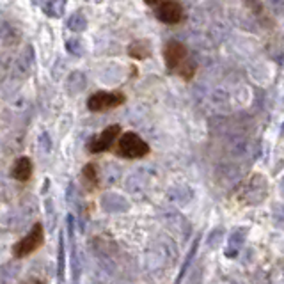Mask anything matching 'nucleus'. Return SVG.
<instances>
[{
	"mask_svg": "<svg viewBox=\"0 0 284 284\" xmlns=\"http://www.w3.org/2000/svg\"><path fill=\"white\" fill-rule=\"evenodd\" d=\"M128 53L135 59H146L151 55V47L148 41H135L128 47Z\"/></svg>",
	"mask_w": 284,
	"mask_h": 284,
	"instance_id": "obj_19",
	"label": "nucleus"
},
{
	"mask_svg": "<svg viewBox=\"0 0 284 284\" xmlns=\"http://www.w3.org/2000/svg\"><path fill=\"white\" fill-rule=\"evenodd\" d=\"M43 242H45V233H43V226L37 222L34 224L32 231L13 247V254H15V258H25V256H29V254H32L41 247Z\"/></svg>",
	"mask_w": 284,
	"mask_h": 284,
	"instance_id": "obj_3",
	"label": "nucleus"
},
{
	"mask_svg": "<svg viewBox=\"0 0 284 284\" xmlns=\"http://www.w3.org/2000/svg\"><path fill=\"white\" fill-rule=\"evenodd\" d=\"M156 18L164 21V23L174 25V23H178L183 18V9H181V5L178 2L167 0V2L158 4V7H156Z\"/></svg>",
	"mask_w": 284,
	"mask_h": 284,
	"instance_id": "obj_7",
	"label": "nucleus"
},
{
	"mask_svg": "<svg viewBox=\"0 0 284 284\" xmlns=\"http://www.w3.org/2000/svg\"><path fill=\"white\" fill-rule=\"evenodd\" d=\"M64 256H66V252H64V238H59V281H64Z\"/></svg>",
	"mask_w": 284,
	"mask_h": 284,
	"instance_id": "obj_24",
	"label": "nucleus"
},
{
	"mask_svg": "<svg viewBox=\"0 0 284 284\" xmlns=\"http://www.w3.org/2000/svg\"><path fill=\"white\" fill-rule=\"evenodd\" d=\"M32 174V162L27 158V156H21L18 158L13 167V178L18 181H27Z\"/></svg>",
	"mask_w": 284,
	"mask_h": 284,
	"instance_id": "obj_13",
	"label": "nucleus"
},
{
	"mask_svg": "<svg viewBox=\"0 0 284 284\" xmlns=\"http://www.w3.org/2000/svg\"><path fill=\"white\" fill-rule=\"evenodd\" d=\"M208 98H210V103L213 107H227L229 101H231V93L226 87H217L210 93Z\"/></svg>",
	"mask_w": 284,
	"mask_h": 284,
	"instance_id": "obj_16",
	"label": "nucleus"
},
{
	"mask_svg": "<svg viewBox=\"0 0 284 284\" xmlns=\"http://www.w3.org/2000/svg\"><path fill=\"white\" fill-rule=\"evenodd\" d=\"M119 135V126L117 124H112L109 128H105L100 135H96L91 142H89V151L91 153H101V151H107L110 146L114 144V140L117 139Z\"/></svg>",
	"mask_w": 284,
	"mask_h": 284,
	"instance_id": "obj_6",
	"label": "nucleus"
},
{
	"mask_svg": "<svg viewBox=\"0 0 284 284\" xmlns=\"http://www.w3.org/2000/svg\"><path fill=\"white\" fill-rule=\"evenodd\" d=\"M192 190L188 188V186H176V188H170L169 190V199L174 204H180V206H183V204H186V202H190L192 199Z\"/></svg>",
	"mask_w": 284,
	"mask_h": 284,
	"instance_id": "obj_15",
	"label": "nucleus"
},
{
	"mask_svg": "<svg viewBox=\"0 0 284 284\" xmlns=\"http://www.w3.org/2000/svg\"><path fill=\"white\" fill-rule=\"evenodd\" d=\"M281 194L284 196V178H283V181H281Z\"/></svg>",
	"mask_w": 284,
	"mask_h": 284,
	"instance_id": "obj_30",
	"label": "nucleus"
},
{
	"mask_svg": "<svg viewBox=\"0 0 284 284\" xmlns=\"http://www.w3.org/2000/svg\"><path fill=\"white\" fill-rule=\"evenodd\" d=\"M217 174L222 183H226V185H234V183L240 181V178H242V169L238 166H234V164H222V166L218 167Z\"/></svg>",
	"mask_w": 284,
	"mask_h": 284,
	"instance_id": "obj_12",
	"label": "nucleus"
},
{
	"mask_svg": "<svg viewBox=\"0 0 284 284\" xmlns=\"http://www.w3.org/2000/svg\"><path fill=\"white\" fill-rule=\"evenodd\" d=\"M186 284H202V265H196V267L192 268Z\"/></svg>",
	"mask_w": 284,
	"mask_h": 284,
	"instance_id": "obj_25",
	"label": "nucleus"
},
{
	"mask_svg": "<svg viewBox=\"0 0 284 284\" xmlns=\"http://www.w3.org/2000/svg\"><path fill=\"white\" fill-rule=\"evenodd\" d=\"M148 4H151V5H155V4H160V0H146Z\"/></svg>",
	"mask_w": 284,
	"mask_h": 284,
	"instance_id": "obj_29",
	"label": "nucleus"
},
{
	"mask_svg": "<svg viewBox=\"0 0 284 284\" xmlns=\"http://www.w3.org/2000/svg\"><path fill=\"white\" fill-rule=\"evenodd\" d=\"M245 242V231L243 229H234L229 234V249L226 251L227 258H236L238 249L242 247V243Z\"/></svg>",
	"mask_w": 284,
	"mask_h": 284,
	"instance_id": "obj_14",
	"label": "nucleus"
},
{
	"mask_svg": "<svg viewBox=\"0 0 284 284\" xmlns=\"http://www.w3.org/2000/svg\"><path fill=\"white\" fill-rule=\"evenodd\" d=\"M41 146L45 148V151H47V153L50 151V137H48L47 134L41 135Z\"/></svg>",
	"mask_w": 284,
	"mask_h": 284,
	"instance_id": "obj_28",
	"label": "nucleus"
},
{
	"mask_svg": "<svg viewBox=\"0 0 284 284\" xmlns=\"http://www.w3.org/2000/svg\"><path fill=\"white\" fill-rule=\"evenodd\" d=\"M186 48L178 41H170L167 43L166 47V62H167V67L169 69H178V67L186 62Z\"/></svg>",
	"mask_w": 284,
	"mask_h": 284,
	"instance_id": "obj_8",
	"label": "nucleus"
},
{
	"mask_svg": "<svg viewBox=\"0 0 284 284\" xmlns=\"http://www.w3.org/2000/svg\"><path fill=\"white\" fill-rule=\"evenodd\" d=\"M227 151H229L234 158H245V156L256 153L252 144H251L245 137H240V135H233L231 139L227 140Z\"/></svg>",
	"mask_w": 284,
	"mask_h": 284,
	"instance_id": "obj_9",
	"label": "nucleus"
},
{
	"mask_svg": "<svg viewBox=\"0 0 284 284\" xmlns=\"http://www.w3.org/2000/svg\"><path fill=\"white\" fill-rule=\"evenodd\" d=\"M267 197V180L261 174H254L242 190V201L247 204H259Z\"/></svg>",
	"mask_w": 284,
	"mask_h": 284,
	"instance_id": "obj_4",
	"label": "nucleus"
},
{
	"mask_svg": "<svg viewBox=\"0 0 284 284\" xmlns=\"http://www.w3.org/2000/svg\"><path fill=\"white\" fill-rule=\"evenodd\" d=\"M124 103V96L121 93H94L91 98L87 100V109L93 112H101V110H109L117 107V105Z\"/></svg>",
	"mask_w": 284,
	"mask_h": 284,
	"instance_id": "obj_5",
	"label": "nucleus"
},
{
	"mask_svg": "<svg viewBox=\"0 0 284 284\" xmlns=\"http://www.w3.org/2000/svg\"><path fill=\"white\" fill-rule=\"evenodd\" d=\"M267 4H268L270 11H272L274 15H277V16L284 15V0H267Z\"/></svg>",
	"mask_w": 284,
	"mask_h": 284,
	"instance_id": "obj_26",
	"label": "nucleus"
},
{
	"mask_svg": "<svg viewBox=\"0 0 284 284\" xmlns=\"http://www.w3.org/2000/svg\"><path fill=\"white\" fill-rule=\"evenodd\" d=\"M222 238H224V229H222V227L213 229V231L210 233V236H208V247H210V249L218 247V243L222 242Z\"/></svg>",
	"mask_w": 284,
	"mask_h": 284,
	"instance_id": "obj_23",
	"label": "nucleus"
},
{
	"mask_svg": "<svg viewBox=\"0 0 284 284\" xmlns=\"http://www.w3.org/2000/svg\"><path fill=\"white\" fill-rule=\"evenodd\" d=\"M199 240H201V238L197 236L196 240L192 242V247H190V251H188V256H186L185 261H183V265H181V270H180V274H178V279H176V284H181L183 277H185L186 272H188V267L192 265V261H194V256H196V252H197V245H199Z\"/></svg>",
	"mask_w": 284,
	"mask_h": 284,
	"instance_id": "obj_18",
	"label": "nucleus"
},
{
	"mask_svg": "<svg viewBox=\"0 0 284 284\" xmlns=\"http://www.w3.org/2000/svg\"><path fill=\"white\" fill-rule=\"evenodd\" d=\"M66 48L67 52L73 53V55H84V52H85V48H84L82 41L80 39H77V37H73V39H69V41L66 43Z\"/></svg>",
	"mask_w": 284,
	"mask_h": 284,
	"instance_id": "obj_22",
	"label": "nucleus"
},
{
	"mask_svg": "<svg viewBox=\"0 0 284 284\" xmlns=\"http://www.w3.org/2000/svg\"><path fill=\"white\" fill-rule=\"evenodd\" d=\"M84 176L87 178L89 181H93V183H96V180H98V176H96V169H94L93 164H89V166L84 167Z\"/></svg>",
	"mask_w": 284,
	"mask_h": 284,
	"instance_id": "obj_27",
	"label": "nucleus"
},
{
	"mask_svg": "<svg viewBox=\"0 0 284 284\" xmlns=\"http://www.w3.org/2000/svg\"><path fill=\"white\" fill-rule=\"evenodd\" d=\"M148 151H150V146L146 144L137 134L128 132L119 139L117 153L124 158H140V156L148 155Z\"/></svg>",
	"mask_w": 284,
	"mask_h": 284,
	"instance_id": "obj_2",
	"label": "nucleus"
},
{
	"mask_svg": "<svg viewBox=\"0 0 284 284\" xmlns=\"http://www.w3.org/2000/svg\"><path fill=\"white\" fill-rule=\"evenodd\" d=\"M85 85H87V78H85V75L80 71H75L69 75V78H67L66 87L71 94H77V93H80V91H84Z\"/></svg>",
	"mask_w": 284,
	"mask_h": 284,
	"instance_id": "obj_17",
	"label": "nucleus"
},
{
	"mask_svg": "<svg viewBox=\"0 0 284 284\" xmlns=\"http://www.w3.org/2000/svg\"><path fill=\"white\" fill-rule=\"evenodd\" d=\"M101 206H103L105 212H109V213H123V212H128L130 204L123 196H117V194H105V196L101 197Z\"/></svg>",
	"mask_w": 284,
	"mask_h": 284,
	"instance_id": "obj_10",
	"label": "nucleus"
},
{
	"mask_svg": "<svg viewBox=\"0 0 284 284\" xmlns=\"http://www.w3.org/2000/svg\"><path fill=\"white\" fill-rule=\"evenodd\" d=\"M64 9H66V0H50L45 5V13L50 18H61L64 15Z\"/></svg>",
	"mask_w": 284,
	"mask_h": 284,
	"instance_id": "obj_20",
	"label": "nucleus"
},
{
	"mask_svg": "<svg viewBox=\"0 0 284 284\" xmlns=\"http://www.w3.org/2000/svg\"><path fill=\"white\" fill-rule=\"evenodd\" d=\"M178 258V249H176L172 238L160 236L156 238V242L150 247L146 252V274L153 283H160L164 275L167 274V268L174 263Z\"/></svg>",
	"mask_w": 284,
	"mask_h": 284,
	"instance_id": "obj_1",
	"label": "nucleus"
},
{
	"mask_svg": "<svg viewBox=\"0 0 284 284\" xmlns=\"http://www.w3.org/2000/svg\"><path fill=\"white\" fill-rule=\"evenodd\" d=\"M85 27H87V20H85V16L82 13H75L71 15V18L67 20V29L73 32H82L85 31Z\"/></svg>",
	"mask_w": 284,
	"mask_h": 284,
	"instance_id": "obj_21",
	"label": "nucleus"
},
{
	"mask_svg": "<svg viewBox=\"0 0 284 284\" xmlns=\"http://www.w3.org/2000/svg\"><path fill=\"white\" fill-rule=\"evenodd\" d=\"M148 183H150L148 174H146L144 170H137V172H134V174L128 178V181H126V190L139 196V194H142V192L148 188Z\"/></svg>",
	"mask_w": 284,
	"mask_h": 284,
	"instance_id": "obj_11",
	"label": "nucleus"
}]
</instances>
